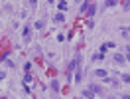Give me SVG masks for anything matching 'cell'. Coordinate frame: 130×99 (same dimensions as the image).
Masks as SVG:
<instances>
[{
	"label": "cell",
	"instance_id": "cell-16",
	"mask_svg": "<svg viewBox=\"0 0 130 99\" xmlns=\"http://www.w3.org/2000/svg\"><path fill=\"white\" fill-rule=\"evenodd\" d=\"M57 8L61 10V12H65V10H67V2H65V0H59V2H57Z\"/></svg>",
	"mask_w": 130,
	"mask_h": 99
},
{
	"label": "cell",
	"instance_id": "cell-5",
	"mask_svg": "<svg viewBox=\"0 0 130 99\" xmlns=\"http://www.w3.org/2000/svg\"><path fill=\"white\" fill-rule=\"evenodd\" d=\"M75 83H83V67L81 66H77L75 67Z\"/></svg>",
	"mask_w": 130,
	"mask_h": 99
},
{
	"label": "cell",
	"instance_id": "cell-28",
	"mask_svg": "<svg viewBox=\"0 0 130 99\" xmlns=\"http://www.w3.org/2000/svg\"><path fill=\"white\" fill-rule=\"evenodd\" d=\"M47 4L51 6V4H55V0H47Z\"/></svg>",
	"mask_w": 130,
	"mask_h": 99
},
{
	"label": "cell",
	"instance_id": "cell-21",
	"mask_svg": "<svg viewBox=\"0 0 130 99\" xmlns=\"http://www.w3.org/2000/svg\"><path fill=\"white\" fill-rule=\"evenodd\" d=\"M87 28H89V30H93V28H95V22H93V18H89V22H87Z\"/></svg>",
	"mask_w": 130,
	"mask_h": 99
},
{
	"label": "cell",
	"instance_id": "cell-1",
	"mask_svg": "<svg viewBox=\"0 0 130 99\" xmlns=\"http://www.w3.org/2000/svg\"><path fill=\"white\" fill-rule=\"evenodd\" d=\"M34 26H30V24H26L24 28H22V40H24V44H30L32 42V36H34Z\"/></svg>",
	"mask_w": 130,
	"mask_h": 99
},
{
	"label": "cell",
	"instance_id": "cell-8",
	"mask_svg": "<svg viewBox=\"0 0 130 99\" xmlns=\"http://www.w3.org/2000/svg\"><path fill=\"white\" fill-rule=\"evenodd\" d=\"M91 89H93L95 95H103V87H101L99 83H93V85H91Z\"/></svg>",
	"mask_w": 130,
	"mask_h": 99
},
{
	"label": "cell",
	"instance_id": "cell-10",
	"mask_svg": "<svg viewBox=\"0 0 130 99\" xmlns=\"http://www.w3.org/2000/svg\"><path fill=\"white\" fill-rule=\"evenodd\" d=\"M81 95H83L85 99H91V97H95V93H93V89H91V87H89V89H83V91H81Z\"/></svg>",
	"mask_w": 130,
	"mask_h": 99
},
{
	"label": "cell",
	"instance_id": "cell-25",
	"mask_svg": "<svg viewBox=\"0 0 130 99\" xmlns=\"http://www.w3.org/2000/svg\"><path fill=\"white\" fill-rule=\"evenodd\" d=\"M118 85H120V81H118V79H112V87H114V89H116Z\"/></svg>",
	"mask_w": 130,
	"mask_h": 99
},
{
	"label": "cell",
	"instance_id": "cell-6",
	"mask_svg": "<svg viewBox=\"0 0 130 99\" xmlns=\"http://www.w3.org/2000/svg\"><path fill=\"white\" fill-rule=\"evenodd\" d=\"M89 6H91V0H83V2H81V6H79V12H81V14H87Z\"/></svg>",
	"mask_w": 130,
	"mask_h": 99
},
{
	"label": "cell",
	"instance_id": "cell-17",
	"mask_svg": "<svg viewBox=\"0 0 130 99\" xmlns=\"http://www.w3.org/2000/svg\"><path fill=\"white\" fill-rule=\"evenodd\" d=\"M120 79H122V83H130V73H122Z\"/></svg>",
	"mask_w": 130,
	"mask_h": 99
},
{
	"label": "cell",
	"instance_id": "cell-18",
	"mask_svg": "<svg viewBox=\"0 0 130 99\" xmlns=\"http://www.w3.org/2000/svg\"><path fill=\"white\" fill-rule=\"evenodd\" d=\"M2 61H4V66H6V67H14V66H16V64H14L12 59H8V58H6V59H2Z\"/></svg>",
	"mask_w": 130,
	"mask_h": 99
},
{
	"label": "cell",
	"instance_id": "cell-26",
	"mask_svg": "<svg viewBox=\"0 0 130 99\" xmlns=\"http://www.w3.org/2000/svg\"><path fill=\"white\" fill-rule=\"evenodd\" d=\"M126 64H130V54H126Z\"/></svg>",
	"mask_w": 130,
	"mask_h": 99
},
{
	"label": "cell",
	"instance_id": "cell-12",
	"mask_svg": "<svg viewBox=\"0 0 130 99\" xmlns=\"http://www.w3.org/2000/svg\"><path fill=\"white\" fill-rule=\"evenodd\" d=\"M95 14H97V4H91V6H89V10H87V16H89V18H93Z\"/></svg>",
	"mask_w": 130,
	"mask_h": 99
},
{
	"label": "cell",
	"instance_id": "cell-15",
	"mask_svg": "<svg viewBox=\"0 0 130 99\" xmlns=\"http://www.w3.org/2000/svg\"><path fill=\"white\" fill-rule=\"evenodd\" d=\"M114 6H118V0H106L105 2V8H114Z\"/></svg>",
	"mask_w": 130,
	"mask_h": 99
},
{
	"label": "cell",
	"instance_id": "cell-9",
	"mask_svg": "<svg viewBox=\"0 0 130 99\" xmlns=\"http://www.w3.org/2000/svg\"><path fill=\"white\" fill-rule=\"evenodd\" d=\"M106 69H95V77H97V79H103V77H106Z\"/></svg>",
	"mask_w": 130,
	"mask_h": 99
},
{
	"label": "cell",
	"instance_id": "cell-20",
	"mask_svg": "<svg viewBox=\"0 0 130 99\" xmlns=\"http://www.w3.org/2000/svg\"><path fill=\"white\" fill-rule=\"evenodd\" d=\"M122 8H124V10H130V0H124V2H122Z\"/></svg>",
	"mask_w": 130,
	"mask_h": 99
},
{
	"label": "cell",
	"instance_id": "cell-22",
	"mask_svg": "<svg viewBox=\"0 0 130 99\" xmlns=\"http://www.w3.org/2000/svg\"><path fill=\"white\" fill-rule=\"evenodd\" d=\"M28 4H30V8H36L38 6V0H28Z\"/></svg>",
	"mask_w": 130,
	"mask_h": 99
},
{
	"label": "cell",
	"instance_id": "cell-19",
	"mask_svg": "<svg viewBox=\"0 0 130 99\" xmlns=\"http://www.w3.org/2000/svg\"><path fill=\"white\" fill-rule=\"evenodd\" d=\"M106 50H108V42H105V44H101V46H99V52H103V54H105Z\"/></svg>",
	"mask_w": 130,
	"mask_h": 99
},
{
	"label": "cell",
	"instance_id": "cell-27",
	"mask_svg": "<svg viewBox=\"0 0 130 99\" xmlns=\"http://www.w3.org/2000/svg\"><path fill=\"white\" fill-rule=\"evenodd\" d=\"M124 50H126V54H130V44H128V46H126Z\"/></svg>",
	"mask_w": 130,
	"mask_h": 99
},
{
	"label": "cell",
	"instance_id": "cell-14",
	"mask_svg": "<svg viewBox=\"0 0 130 99\" xmlns=\"http://www.w3.org/2000/svg\"><path fill=\"white\" fill-rule=\"evenodd\" d=\"M120 36H122V38H130V28L122 26V28H120Z\"/></svg>",
	"mask_w": 130,
	"mask_h": 99
},
{
	"label": "cell",
	"instance_id": "cell-23",
	"mask_svg": "<svg viewBox=\"0 0 130 99\" xmlns=\"http://www.w3.org/2000/svg\"><path fill=\"white\" fill-rule=\"evenodd\" d=\"M24 69H26V71H32V61H28V64H24Z\"/></svg>",
	"mask_w": 130,
	"mask_h": 99
},
{
	"label": "cell",
	"instance_id": "cell-7",
	"mask_svg": "<svg viewBox=\"0 0 130 99\" xmlns=\"http://www.w3.org/2000/svg\"><path fill=\"white\" fill-rule=\"evenodd\" d=\"M49 89L53 93H59V81L57 79H49Z\"/></svg>",
	"mask_w": 130,
	"mask_h": 99
},
{
	"label": "cell",
	"instance_id": "cell-4",
	"mask_svg": "<svg viewBox=\"0 0 130 99\" xmlns=\"http://www.w3.org/2000/svg\"><path fill=\"white\" fill-rule=\"evenodd\" d=\"M112 61L116 64V66H124V64H126V56H122V54H114Z\"/></svg>",
	"mask_w": 130,
	"mask_h": 99
},
{
	"label": "cell",
	"instance_id": "cell-2",
	"mask_svg": "<svg viewBox=\"0 0 130 99\" xmlns=\"http://www.w3.org/2000/svg\"><path fill=\"white\" fill-rule=\"evenodd\" d=\"M45 24H47V16H41L40 20H36V24H34V28H36L38 32H41V30H45Z\"/></svg>",
	"mask_w": 130,
	"mask_h": 99
},
{
	"label": "cell",
	"instance_id": "cell-11",
	"mask_svg": "<svg viewBox=\"0 0 130 99\" xmlns=\"http://www.w3.org/2000/svg\"><path fill=\"white\" fill-rule=\"evenodd\" d=\"M32 81H34V75L30 73V71H26L24 77H22V83H32Z\"/></svg>",
	"mask_w": 130,
	"mask_h": 99
},
{
	"label": "cell",
	"instance_id": "cell-13",
	"mask_svg": "<svg viewBox=\"0 0 130 99\" xmlns=\"http://www.w3.org/2000/svg\"><path fill=\"white\" fill-rule=\"evenodd\" d=\"M101 59H105V54L103 52H95L93 54V61H101Z\"/></svg>",
	"mask_w": 130,
	"mask_h": 99
},
{
	"label": "cell",
	"instance_id": "cell-24",
	"mask_svg": "<svg viewBox=\"0 0 130 99\" xmlns=\"http://www.w3.org/2000/svg\"><path fill=\"white\" fill-rule=\"evenodd\" d=\"M65 38H67L65 34H57V42H65Z\"/></svg>",
	"mask_w": 130,
	"mask_h": 99
},
{
	"label": "cell",
	"instance_id": "cell-3",
	"mask_svg": "<svg viewBox=\"0 0 130 99\" xmlns=\"http://www.w3.org/2000/svg\"><path fill=\"white\" fill-rule=\"evenodd\" d=\"M51 20H53V22H55V24H63L65 20H67V16H65L63 12H61V10H59V12H57V14H53V16H51Z\"/></svg>",
	"mask_w": 130,
	"mask_h": 99
}]
</instances>
